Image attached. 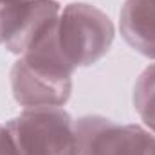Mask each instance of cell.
Wrapping results in <instances>:
<instances>
[{
  "label": "cell",
  "instance_id": "cell-3",
  "mask_svg": "<svg viewBox=\"0 0 155 155\" xmlns=\"http://www.w3.org/2000/svg\"><path fill=\"white\" fill-rule=\"evenodd\" d=\"M76 155H155V134L143 124H121L99 114L76 121Z\"/></svg>",
  "mask_w": 155,
  "mask_h": 155
},
{
  "label": "cell",
  "instance_id": "cell-8",
  "mask_svg": "<svg viewBox=\"0 0 155 155\" xmlns=\"http://www.w3.org/2000/svg\"><path fill=\"white\" fill-rule=\"evenodd\" d=\"M0 155H9V135L5 124L0 123Z\"/></svg>",
  "mask_w": 155,
  "mask_h": 155
},
{
  "label": "cell",
  "instance_id": "cell-10",
  "mask_svg": "<svg viewBox=\"0 0 155 155\" xmlns=\"http://www.w3.org/2000/svg\"><path fill=\"white\" fill-rule=\"evenodd\" d=\"M2 2H4V0H0V4H2Z\"/></svg>",
  "mask_w": 155,
  "mask_h": 155
},
{
  "label": "cell",
  "instance_id": "cell-7",
  "mask_svg": "<svg viewBox=\"0 0 155 155\" xmlns=\"http://www.w3.org/2000/svg\"><path fill=\"white\" fill-rule=\"evenodd\" d=\"M132 103L143 126L155 134V63L148 65L134 85Z\"/></svg>",
  "mask_w": 155,
  "mask_h": 155
},
{
  "label": "cell",
  "instance_id": "cell-4",
  "mask_svg": "<svg viewBox=\"0 0 155 155\" xmlns=\"http://www.w3.org/2000/svg\"><path fill=\"white\" fill-rule=\"evenodd\" d=\"M60 0H18L0 4V45L24 56L58 20Z\"/></svg>",
  "mask_w": 155,
  "mask_h": 155
},
{
  "label": "cell",
  "instance_id": "cell-2",
  "mask_svg": "<svg viewBox=\"0 0 155 155\" xmlns=\"http://www.w3.org/2000/svg\"><path fill=\"white\" fill-rule=\"evenodd\" d=\"M76 119L63 107L22 108L5 121L11 155H76Z\"/></svg>",
  "mask_w": 155,
  "mask_h": 155
},
{
  "label": "cell",
  "instance_id": "cell-5",
  "mask_svg": "<svg viewBox=\"0 0 155 155\" xmlns=\"http://www.w3.org/2000/svg\"><path fill=\"white\" fill-rule=\"evenodd\" d=\"M11 92L22 108L65 107L72 94V76L18 58L11 67Z\"/></svg>",
  "mask_w": 155,
  "mask_h": 155
},
{
  "label": "cell",
  "instance_id": "cell-9",
  "mask_svg": "<svg viewBox=\"0 0 155 155\" xmlns=\"http://www.w3.org/2000/svg\"><path fill=\"white\" fill-rule=\"evenodd\" d=\"M4 2H18V0H4Z\"/></svg>",
  "mask_w": 155,
  "mask_h": 155
},
{
  "label": "cell",
  "instance_id": "cell-6",
  "mask_svg": "<svg viewBox=\"0 0 155 155\" xmlns=\"http://www.w3.org/2000/svg\"><path fill=\"white\" fill-rule=\"evenodd\" d=\"M119 31L135 52L155 60V0H124L119 11Z\"/></svg>",
  "mask_w": 155,
  "mask_h": 155
},
{
  "label": "cell",
  "instance_id": "cell-1",
  "mask_svg": "<svg viewBox=\"0 0 155 155\" xmlns=\"http://www.w3.org/2000/svg\"><path fill=\"white\" fill-rule=\"evenodd\" d=\"M54 31L61 54L74 69L96 65L108 54L116 38L112 18L88 2L63 5Z\"/></svg>",
  "mask_w": 155,
  "mask_h": 155
}]
</instances>
